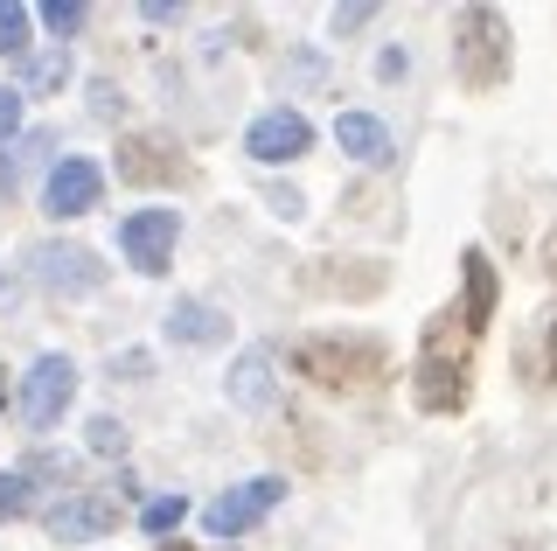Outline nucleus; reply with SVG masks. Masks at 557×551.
I'll use <instances>...</instances> for the list:
<instances>
[{
  "mask_svg": "<svg viewBox=\"0 0 557 551\" xmlns=\"http://www.w3.org/2000/svg\"><path fill=\"white\" fill-rule=\"evenodd\" d=\"M544 356H550V377H557V321H550V335H544Z\"/></svg>",
  "mask_w": 557,
  "mask_h": 551,
  "instance_id": "26",
  "label": "nucleus"
},
{
  "mask_svg": "<svg viewBox=\"0 0 557 551\" xmlns=\"http://www.w3.org/2000/svg\"><path fill=\"white\" fill-rule=\"evenodd\" d=\"M474 342L481 329H467L460 307H440L418 335V405L425 412H460L474 391Z\"/></svg>",
  "mask_w": 557,
  "mask_h": 551,
  "instance_id": "1",
  "label": "nucleus"
},
{
  "mask_svg": "<svg viewBox=\"0 0 557 551\" xmlns=\"http://www.w3.org/2000/svg\"><path fill=\"white\" fill-rule=\"evenodd\" d=\"M405 71H411L405 49H383V57H376V77H405Z\"/></svg>",
  "mask_w": 557,
  "mask_h": 551,
  "instance_id": "25",
  "label": "nucleus"
},
{
  "mask_svg": "<svg viewBox=\"0 0 557 551\" xmlns=\"http://www.w3.org/2000/svg\"><path fill=\"white\" fill-rule=\"evenodd\" d=\"M35 503V489H28V475L14 468V475H0V516H22Z\"/></svg>",
  "mask_w": 557,
  "mask_h": 551,
  "instance_id": "22",
  "label": "nucleus"
},
{
  "mask_svg": "<svg viewBox=\"0 0 557 551\" xmlns=\"http://www.w3.org/2000/svg\"><path fill=\"white\" fill-rule=\"evenodd\" d=\"M460 266H467V307H460V315H467V329H481V321L495 315V266H487L481 245H467Z\"/></svg>",
  "mask_w": 557,
  "mask_h": 551,
  "instance_id": "15",
  "label": "nucleus"
},
{
  "mask_svg": "<svg viewBox=\"0 0 557 551\" xmlns=\"http://www.w3.org/2000/svg\"><path fill=\"white\" fill-rule=\"evenodd\" d=\"M70 84V49L57 42V49H42V57L28 63V91L22 98H49V91H63Z\"/></svg>",
  "mask_w": 557,
  "mask_h": 551,
  "instance_id": "17",
  "label": "nucleus"
},
{
  "mask_svg": "<svg viewBox=\"0 0 557 551\" xmlns=\"http://www.w3.org/2000/svg\"><path fill=\"white\" fill-rule=\"evenodd\" d=\"M139 524H147V538H174V530L188 524V495L174 489V495H153L147 510H139Z\"/></svg>",
  "mask_w": 557,
  "mask_h": 551,
  "instance_id": "18",
  "label": "nucleus"
},
{
  "mask_svg": "<svg viewBox=\"0 0 557 551\" xmlns=\"http://www.w3.org/2000/svg\"><path fill=\"white\" fill-rule=\"evenodd\" d=\"M42 147H49V133H28V140H8V154H0V182H14V175H22V168H28V161H35Z\"/></svg>",
  "mask_w": 557,
  "mask_h": 551,
  "instance_id": "20",
  "label": "nucleus"
},
{
  "mask_svg": "<svg viewBox=\"0 0 557 551\" xmlns=\"http://www.w3.org/2000/svg\"><path fill=\"white\" fill-rule=\"evenodd\" d=\"M453 63H460V84L467 91H495L509 77V22L495 8H460L453 14Z\"/></svg>",
  "mask_w": 557,
  "mask_h": 551,
  "instance_id": "3",
  "label": "nucleus"
},
{
  "mask_svg": "<svg viewBox=\"0 0 557 551\" xmlns=\"http://www.w3.org/2000/svg\"><path fill=\"white\" fill-rule=\"evenodd\" d=\"M335 140H342V154H348V161H362V168H383V161L397 154L391 126H383L376 112H342V119H335Z\"/></svg>",
  "mask_w": 557,
  "mask_h": 551,
  "instance_id": "12",
  "label": "nucleus"
},
{
  "mask_svg": "<svg viewBox=\"0 0 557 551\" xmlns=\"http://www.w3.org/2000/svg\"><path fill=\"white\" fill-rule=\"evenodd\" d=\"M293 370L321 391H348L356 399V391H370L383 377V350L362 335H307V342H293Z\"/></svg>",
  "mask_w": 557,
  "mask_h": 551,
  "instance_id": "2",
  "label": "nucleus"
},
{
  "mask_svg": "<svg viewBox=\"0 0 557 551\" xmlns=\"http://www.w3.org/2000/svg\"><path fill=\"white\" fill-rule=\"evenodd\" d=\"M98 196H104V168L84 161V154L57 161V168H49V182H42V210L49 217H91Z\"/></svg>",
  "mask_w": 557,
  "mask_h": 551,
  "instance_id": "10",
  "label": "nucleus"
},
{
  "mask_svg": "<svg viewBox=\"0 0 557 551\" xmlns=\"http://www.w3.org/2000/svg\"><path fill=\"white\" fill-rule=\"evenodd\" d=\"M35 14H42V28H49V36H77L91 8H84V0H49V8H35Z\"/></svg>",
  "mask_w": 557,
  "mask_h": 551,
  "instance_id": "19",
  "label": "nucleus"
},
{
  "mask_svg": "<svg viewBox=\"0 0 557 551\" xmlns=\"http://www.w3.org/2000/svg\"><path fill=\"white\" fill-rule=\"evenodd\" d=\"M286 503V481L278 475H258V481H237V489H223L216 503L202 510V530L209 538H244L251 524H265V516Z\"/></svg>",
  "mask_w": 557,
  "mask_h": 551,
  "instance_id": "4",
  "label": "nucleus"
},
{
  "mask_svg": "<svg viewBox=\"0 0 557 551\" xmlns=\"http://www.w3.org/2000/svg\"><path fill=\"white\" fill-rule=\"evenodd\" d=\"M278 399V377H272V350H244L231 364V405L244 412H272Z\"/></svg>",
  "mask_w": 557,
  "mask_h": 551,
  "instance_id": "13",
  "label": "nucleus"
},
{
  "mask_svg": "<svg viewBox=\"0 0 557 551\" xmlns=\"http://www.w3.org/2000/svg\"><path fill=\"white\" fill-rule=\"evenodd\" d=\"M35 49V14L22 0H0V57H28Z\"/></svg>",
  "mask_w": 557,
  "mask_h": 551,
  "instance_id": "16",
  "label": "nucleus"
},
{
  "mask_svg": "<svg viewBox=\"0 0 557 551\" xmlns=\"http://www.w3.org/2000/svg\"><path fill=\"white\" fill-rule=\"evenodd\" d=\"M14 126H22V91H0V147L14 140Z\"/></svg>",
  "mask_w": 557,
  "mask_h": 551,
  "instance_id": "23",
  "label": "nucleus"
},
{
  "mask_svg": "<svg viewBox=\"0 0 557 551\" xmlns=\"http://www.w3.org/2000/svg\"><path fill=\"white\" fill-rule=\"evenodd\" d=\"M313 147V119L293 112V106H272L251 119V133H244V154H251L258 168H278V161H300Z\"/></svg>",
  "mask_w": 557,
  "mask_h": 551,
  "instance_id": "7",
  "label": "nucleus"
},
{
  "mask_svg": "<svg viewBox=\"0 0 557 551\" xmlns=\"http://www.w3.org/2000/svg\"><path fill=\"white\" fill-rule=\"evenodd\" d=\"M370 0H356V8H335V36H348V28H362V22H370Z\"/></svg>",
  "mask_w": 557,
  "mask_h": 551,
  "instance_id": "24",
  "label": "nucleus"
},
{
  "mask_svg": "<svg viewBox=\"0 0 557 551\" xmlns=\"http://www.w3.org/2000/svg\"><path fill=\"white\" fill-rule=\"evenodd\" d=\"M0 399H8V384H0Z\"/></svg>",
  "mask_w": 557,
  "mask_h": 551,
  "instance_id": "27",
  "label": "nucleus"
},
{
  "mask_svg": "<svg viewBox=\"0 0 557 551\" xmlns=\"http://www.w3.org/2000/svg\"><path fill=\"white\" fill-rule=\"evenodd\" d=\"M231 335V315L209 301H174L168 307V342H188V350H209V342Z\"/></svg>",
  "mask_w": 557,
  "mask_h": 551,
  "instance_id": "14",
  "label": "nucleus"
},
{
  "mask_svg": "<svg viewBox=\"0 0 557 551\" xmlns=\"http://www.w3.org/2000/svg\"><path fill=\"white\" fill-rule=\"evenodd\" d=\"M174 210H133L126 223H119V252H126V266L133 272H168V258H174Z\"/></svg>",
  "mask_w": 557,
  "mask_h": 551,
  "instance_id": "9",
  "label": "nucleus"
},
{
  "mask_svg": "<svg viewBox=\"0 0 557 551\" xmlns=\"http://www.w3.org/2000/svg\"><path fill=\"white\" fill-rule=\"evenodd\" d=\"M104 530H119V495L112 489H77L49 510V538L57 544H98Z\"/></svg>",
  "mask_w": 557,
  "mask_h": 551,
  "instance_id": "8",
  "label": "nucleus"
},
{
  "mask_svg": "<svg viewBox=\"0 0 557 551\" xmlns=\"http://www.w3.org/2000/svg\"><path fill=\"white\" fill-rule=\"evenodd\" d=\"M70 399H77V364L70 356H35L28 364V377H22V419L28 426H57L63 412H70Z\"/></svg>",
  "mask_w": 557,
  "mask_h": 551,
  "instance_id": "6",
  "label": "nucleus"
},
{
  "mask_svg": "<svg viewBox=\"0 0 557 551\" xmlns=\"http://www.w3.org/2000/svg\"><path fill=\"white\" fill-rule=\"evenodd\" d=\"M28 280L42 286V294L77 301V294H98L104 286V266H98V252H84V245H35L28 252Z\"/></svg>",
  "mask_w": 557,
  "mask_h": 551,
  "instance_id": "5",
  "label": "nucleus"
},
{
  "mask_svg": "<svg viewBox=\"0 0 557 551\" xmlns=\"http://www.w3.org/2000/svg\"><path fill=\"white\" fill-rule=\"evenodd\" d=\"M84 440H91V454H126V426H119V419H91Z\"/></svg>",
  "mask_w": 557,
  "mask_h": 551,
  "instance_id": "21",
  "label": "nucleus"
},
{
  "mask_svg": "<svg viewBox=\"0 0 557 551\" xmlns=\"http://www.w3.org/2000/svg\"><path fill=\"white\" fill-rule=\"evenodd\" d=\"M182 175H188L182 147L161 140V133H133L119 147V182H182Z\"/></svg>",
  "mask_w": 557,
  "mask_h": 551,
  "instance_id": "11",
  "label": "nucleus"
}]
</instances>
